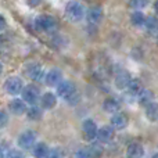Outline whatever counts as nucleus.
Here are the masks:
<instances>
[{"mask_svg": "<svg viewBox=\"0 0 158 158\" xmlns=\"http://www.w3.org/2000/svg\"><path fill=\"white\" fill-rule=\"evenodd\" d=\"M65 17L72 22L81 21L85 17V7L79 0H71L65 6Z\"/></svg>", "mask_w": 158, "mask_h": 158, "instance_id": "1", "label": "nucleus"}, {"mask_svg": "<svg viewBox=\"0 0 158 158\" xmlns=\"http://www.w3.org/2000/svg\"><path fill=\"white\" fill-rule=\"evenodd\" d=\"M35 27H36V29L42 31V32H53L56 29V27H57V24H56V19L52 15L42 14V15L36 17Z\"/></svg>", "mask_w": 158, "mask_h": 158, "instance_id": "2", "label": "nucleus"}, {"mask_svg": "<svg viewBox=\"0 0 158 158\" xmlns=\"http://www.w3.org/2000/svg\"><path fill=\"white\" fill-rule=\"evenodd\" d=\"M21 100L24 101L25 104H36V101L39 100V89L35 86V85H28L27 87H22L21 90Z\"/></svg>", "mask_w": 158, "mask_h": 158, "instance_id": "3", "label": "nucleus"}, {"mask_svg": "<svg viewBox=\"0 0 158 158\" xmlns=\"http://www.w3.org/2000/svg\"><path fill=\"white\" fill-rule=\"evenodd\" d=\"M82 133H83L85 140L87 142H93L97 135V125L93 119H85L82 123Z\"/></svg>", "mask_w": 158, "mask_h": 158, "instance_id": "4", "label": "nucleus"}, {"mask_svg": "<svg viewBox=\"0 0 158 158\" xmlns=\"http://www.w3.org/2000/svg\"><path fill=\"white\" fill-rule=\"evenodd\" d=\"M4 87H6V90H7L8 94L15 96V94H19V93H21V90H22V87L24 86H22L21 78L10 77V78H7V81H6Z\"/></svg>", "mask_w": 158, "mask_h": 158, "instance_id": "5", "label": "nucleus"}, {"mask_svg": "<svg viewBox=\"0 0 158 158\" xmlns=\"http://www.w3.org/2000/svg\"><path fill=\"white\" fill-rule=\"evenodd\" d=\"M75 85L71 81H61L57 85V94L63 98H68L75 94Z\"/></svg>", "mask_w": 158, "mask_h": 158, "instance_id": "6", "label": "nucleus"}, {"mask_svg": "<svg viewBox=\"0 0 158 158\" xmlns=\"http://www.w3.org/2000/svg\"><path fill=\"white\" fill-rule=\"evenodd\" d=\"M36 133L33 131H24L18 136V146L21 148H31L35 144Z\"/></svg>", "mask_w": 158, "mask_h": 158, "instance_id": "7", "label": "nucleus"}, {"mask_svg": "<svg viewBox=\"0 0 158 158\" xmlns=\"http://www.w3.org/2000/svg\"><path fill=\"white\" fill-rule=\"evenodd\" d=\"M111 128L117 129V131H122L128 125V117L123 112H114L111 117Z\"/></svg>", "mask_w": 158, "mask_h": 158, "instance_id": "8", "label": "nucleus"}, {"mask_svg": "<svg viewBox=\"0 0 158 158\" xmlns=\"http://www.w3.org/2000/svg\"><path fill=\"white\" fill-rule=\"evenodd\" d=\"M98 140L101 143H110L114 137V129L111 126H101V128H97V135H96Z\"/></svg>", "mask_w": 158, "mask_h": 158, "instance_id": "9", "label": "nucleus"}, {"mask_svg": "<svg viewBox=\"0 0 158 158\" xmlns=\"http://www.w3.org/2000/svg\"><path fill=\"white\" fill-rule=\"evenodd\" d=\"M126 156H128V158H142L144 156V148L137 142L131 143L126 148Z\"/></svg>", "mask_w": 158, "mask_h": 158, "instance_id": "10", "label": "nucleus"}, {"mask_svg": "<svg viewBox=\"0 0 158 158\" xmlns=\"http://www.w3.org/2000/svg\"><path fill=\"white\" fill-rule=\"evenodd\" d=\"M61 81H63V72L60 69L53 68L46 74V83L49 86H57Z\"/></svg>", "mask_w": 158, "mask_h": 158, "instance_id": "11", "label": "nucleus"}, {"mask_svg": "<svg viewBox=\"0 0 158 158\" xmlns=\"http://www.w3.org/2000/svg\"><path fill=\"white\" fill-rule=\"evenodd\" d=\"M8 110L13 112L14 115H22L25 111H27V104L24 103L19 98H14L8 103Z\"/></svg>", "mask_w": 158, "mask_h": 158, "instance_id": "12", "label": "nucleus"}, {"mask_svg": "<svg viewBox=\"0 0 158 158\" xmlns=\"http://www.w3.org/2000/svg\"><path fill=\"white\" fill-rule=\"evenodd\" d=\"M40 104H42V107H43V108L52 110V108H54L56 104H57V97H56L54 93L47 92V93H44V94L42 96Z\"/></svg>", "mask_w": 158, "mask_h": 158, "instance_id": "13", "label": "nucleus"}, {"mask_svg": "<svg viewBox=\"0 0 158 158\" xmlns=\"http://www.w3.org/2000/svg\"><path fill=\"white\" fill-rule=\"evenodd\" d=\"M131 75L128 74V72H119V74L117 75V78H115V85H117V87H119V89H126L129 85V82H131Z\"/></svg>", "mask_w": 158, "mask_h": 158, "instance_id": "14", "label": "nucleus"}, {"mask_svg": "<svg viewBox=\"0 0 158 158\" xmlns=\"http://www.w3.org/2000/svg\"><path fill=\"white\" fill-rule=\"evenodd\" d=\"M137 101H139L142 106H148V104L153 101V93L150 90H144L142 89L139 93H137Z\"/></svg>", "mask_w": 158, "mask_h": 158, "instance_id": "15", "label": "nucleus"}, {"mask_svg": "<svg viewBox=\"0 0 158 158\" xmlns=\"http://www.w3.org/2000/svg\"><path fill=\"white\" fill-rule=\"evenodd\" d=\"M28 77H29L32 81H39L42 77H43V69H42L40 65L38 64H33L28 68Z\"/></svg>", "mask_w": 158, "mask_h": 158, "instance_id": "16", "label": "nucleus"}, {"mask_svg": "<svg viewBox=\"0 0 158 158\" xmlns=\"http://www.w3.org/2000/svg\"><path fill=\"white\" fill-rule=\"evenodd\" d=\"M103 108L106 110L107 112H112V114H114V112H117L118 110H119V101L110 97V98H107V100H104Z\"/></svg>", "mask_w": 158, "mask_h": 158, "instance_id": "17", "label": "nucleus"}, {"mask_svg": "<svg viewBox=\"0 0 158 158\" xmlns=\"http://www.w3.org/2000/svg\"><path fill=\"white\" fill-rule=\"evenodd\" d=\"M47 151H49V147L46 143H38L33 146V156L36 158H46Z\"/></svg>", "mask_w": 158, "mask_h": 158, "instance_id": "18", "label": "nucleus"}, {"mask_svg": "<svg viewBox=\"0 0 158 158\" xmlns=\"http://www.w3.org/2000/svg\"><path fill=\"white\" fill-rule=\"evenodd\" d=\"M101 17H103V13H101V10L97 8V7L90 8V10L87 11V19H89V22H92V24H97V22H100Z\"/></svg>", "mask_w": 158, "mask_h": 158, "instance_id": "19", "label": "nucleus"}, {"mask_svg": "<svg viewBox=\"0 0 158 158\" xmlns=\"http://www.w3.org/2000/svg\"><path fill=\"white\" fill-rule=\"evenodd\" d=\"M144 21H146L144 14L139 10L135 11L131 17V22H132V25H135V27H143V25H144Z\"/></svg>", "mask_w": 158, "mask_h": 158, "instance_id": "20", "label": "nucleus"}, {"mask_svg": "<svg viewBox=\"0 0 158 158\" xmlns=\"http://www.w3.org/2000/svg\"><path fill=\"white\" fill-rule=\"evenodd\" d=\"M146 115H147V118L150 121L156 122L157 121V106H156V103L151 101L148 106H146Z\"/></svg>", "mask_w": 158, "mask_h": 158, "instance_id": "21", "label": "nucleus"}, {"mask_svg": "<svg viewBox=\"0 0 158 158\" xmlns=\"http://www.w3.org/2000/svg\"><path fill=\"white\" fill-rule=\"evenodd\" d=\"M27 115L31 121H38V119H40V117H42V110L38 108V107H31L27 111Z\"/></svg>", "mask_w": 158, "mask_h": 158, "instance_id": "22", "label": "nucleus"}, {"mask_svg": "<svg viewBox=\"0 0 158 158\" xmlns=\"http://www.w3.org/2000/svg\"><path fill=\"white\" fill-rule=\"evenodd\" d=\"M128 89H129V92H131L132 94L137 96V93L142 90L140 81H137V79H131V82H129V85H128Z\"/></svg>", "mask_w": 158, "mask_h": 158, "instance_id": "23", "label": "nucleus"}, {"mask_svg": "<svg viewBox=\"0 0 158 158\" xmlns=\"http://www.w3.org/2000/svg\"><path fill=\"white\" fill-rule=\"evenodd\" d=\"M148 4V0H131L129 6L135 10H140V8H144Z\"/></svg>", "mask_w": 158, "mask_h": 158, "instance_id": "24", "label": "nucleus"}, {"mask_svg": "<svg viewBox=\"0 0 158 158\" xmlns=\"http://www.w3.org/2000/svg\"><path fill=\"white\" fill-rule=\"evenodd\" d=\"M144 25L146 28H147V31H156L157 29V19L154 18V17H148V18H146L144 21Z\"/></svg>", "mask_w": 158, "mask_h": 158, "instance_id": "25", "label": "nucleus"}, {"mask_svg": "<svg viewBox=\"0 0 158 158\" xmlns=\"http://www.w3.org/2000/svg\"><path fill=\"white\" fill-rule=\"evenodd\" d=\"M63 157V153H61L60 148H52V150L47 151L46 158H61Z\"/></svg>", "mask_w": 158, "mask_h": 158, "instance_id": "26", "label": "nucleus"}, {"mask_svg": "<svg viewBox=\"0 0 158 158\" xmlns=\"http://www.w3.org/2000/svg\"><path fill=\"white\" fill-rule=\"evenodd\" d=\"M74 158H90L89 150H87V148H79L77 153H75Z\"/></svg>", "mask_w": 158, "mask_h": 158, "instance_id": "27", "label": "nucleus"}, {"mask_svg": "<svg viewBox=\"0 0 158 158\" xmlns=\"http://www.w3.org/2000/svg\"><path fill=\"white\" fill-rule=\"evenodd\" d=\"M7 122H8V115H7V112L3 111V110H0V128H2V126H4Z\"/></svg>", "mask_w": 158, "mask_h": 158, "instance_id": "28", "label": "nucleus"}, {"mask_svg": "<svg viewBox=\"0 0 158 158\" xmlns=\"http://www.w3.org/2000/svg\"><path fill=\"white\" fill-rule=\"evenodd\" d=\"M6 158H22V153L19 150H10Z\"/></svg>", "mask_w": 158, "mask_h": 158, "instance_id": "29", "label": "nucleus"}, {"mask_svg": "<svg viewBox=\"0 0 158 158\" xmlns=\"http://www.w3.org/2000/svg\"><path fill=\"white\" fill-rule=\"evenodd\" d=\"M28 2V4L31 6V7H36L38 4H40L42 3V0H27Z\"/></svg>", "mask_w": 158, "mask_h": 158, "instance_id": "30", "label": "nucleus"}, {"mask_svg": "<svg viewBox=\"0 0 158 158\" xmlns=\"http://www.w3.org/2000/svg\"><path fill=\"white\" fill-rule=\"evenodd\" d=\"M4 25H6V21H4V18H3L2 15H0V29H3V28H4Z\"/></svg>", "mask_w": 158, "mask_h": 158, "instance_id": "31", "label": "nucleus"}, {"mask_svg": "<svg viewBox=\"0 0 158 158\" xmlns=\"http://www.w3.org/2000/svg\"><path fill=\"white\" fill-rule=\"evenodd\" d=\"M0 158H4V154H3V151H2V148H0Z\"/></svg>", "mask_w": 158, "mask_h": 158, "instance_id": "32", "label": "nucleus"}, {"mask_svg": "<svg viewBox=\"0 0 158 158\" xmlns=\"http://www.w3.org/2000/svg\"><path fill=\"white\" fill-rule=\"evenodd\" d=\"M2 72H3V64L0 63V75H2Z\"/></svg>", "mask_w": 158, "mask_h": 158, "instance_id": "33", "label": "nucleus"}, {"mask_svg": "<svg viewBox=\"0 0 158 158\" xmlns=\"http://www.w3.org/2000/svg\"><path fill=\"white\" fill-rule=\"evenodd\" d=\"M153 158H157V154H154V156H153Z\"/></svg>", "mask_w": 158, "mask_h": 158, "instance_id": "34", "label": "nucleus"}, {"mask_svg": "<svg viewBox=\"0 0 158 158\" xmlns=\"http://www.w3.org/2000/svg\"><path fill=\"white\" fill-rule=\"evenodd\" d=\"M0 46H2V40H0Z\"/></svg>", "mask_w": 158, "mask_h": 158, "instance_id": "35", "label": "nucleus"}]
</instances>
